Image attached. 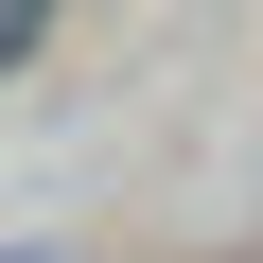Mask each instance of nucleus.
I'll use <instances>...</instances> for the list:
<instances>
[{
  "instance_id": "1",
  "label": "nucleus",
  "mask_w": 263,
  "mask_h": 263,
  "mask_svg": "<svg viewBox=\"0 0 263 263\" xmlns=\"http://www.w3.org/2000/svg\"><path fill=\"white\" fill-rule=\"evenodd\" d=\"M35 35H53V0H0V70H18V53H35Z\"/></svg>"
}]
</instances>
